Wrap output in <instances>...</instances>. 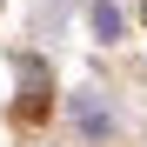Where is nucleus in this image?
Returning <instances> with one entry per match:
<instances>
[{
  "mask_svg": "<svg viewBox=\"0 0 147 147\" xmlns=\"http://www.w3.org/2000/svg\"><path fill=\"white\" fill-rule=\"evenodd\" d=\"M94 27H100V40H114V34H120V13H114V7H100V13H94Z\"/></svg>",
  "mask_w": 147,
  "mask_h": 147,
  "instance_id": "obj_1",
  "label": "nucleus"
}]
</instances>
